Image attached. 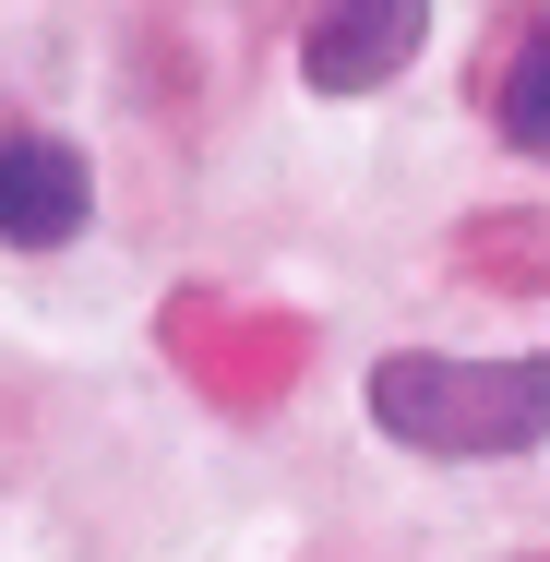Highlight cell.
<instances>
[{
	"instance_id": "1",
	"label": "cell",
	"mask_w": 550,
	"mask_h": 562,
	"mask_svg": "<svg viewBox=\"0 0 550 562\" xmlns=\"http://www.w3.org/2000/svg\"><path fill=\"white\" fill-rule=\"evenodd\" d=\"M371 419H383V443L454 454V467L539 454L550 443V347H515V359L395 347V359H371Z\"/></svg>"
},
{
	"instance_id": "2",
	"label": "cell",
	"mask_w": 550,
	"mask_h": 562,
	"mask_svg": "<svg viewBox=\"0 0 550 562\" xmlns=\"http://www.w3.org/2000/svg\"><path fill=\"white\" fill-rule=\"evenodd\" d=\"M419 48H431V0H324V12L300 24L312 97H383Z\"/></svg>"
},
{
	"instance_id": "3",
	"label": "cell",
	"mask_w": 550,
	"mask_h": 562,
	"mask_svg": "<svg viewBox=\"0 0 550 562\" xmlns=\"http://www.w3.org/2000/svg\"><path fill=\"white\" fill-rule=\"evenodd\" d=\"M97 216V168L60 132H0V251H60Z\"/></svg>"
},
{
	"instance_id": "4",
	"label": "cell",
	"mask_w": 550,
	"mask_h": 562,
	"mask_svg": "<svg viewBox=\"0 0 550 562\" xmlns=\"http://www.w3.org/2000/svg\"><path fill=\"white\" fill-rule=\"evenodd\" d=\"M491 120L515 156H550V12H527V36L491 60Z\"/></svg>"
}]
</instances>
